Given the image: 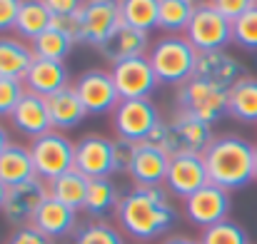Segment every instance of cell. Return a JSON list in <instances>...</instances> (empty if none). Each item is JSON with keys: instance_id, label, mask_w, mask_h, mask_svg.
<instances>
[{"instance_id": "obj_17", "label": "cell", "mask_w": 257, "mask_h": 244, "mask_svg": "<svg viewBox=\"0 0 257 244\" xmlns=\"http://www.w3.org/2000/svg\"><path fill=\"white\" fill-rule=\"evenodd\" d=\"M247 73H245V65L225 53V50H210V53H200L197 55V68H195V78L205 82H212L217 87H225L230 90L237 80H242Z\"/></svg>"}, {"instance_id": "obj_30", "label": "cell", "mask_w": 257, "mask_h": 244, "mask_svg": "<svg viewBox=\"0 0 257 244\" xmlns=\"http://www.w3.org/2000/svg\"><path fill=\"white\" fill-rule=\"evenodd\" d=\"M195 15V5L190 0H160V18L158 28L165 33H185Z\"/></svg>"}, {"instance_id": "obj_13", "label": "cell", "mask_w": 257, "mask_h": 244, "mask_svg": "<svg viewBox=\"0 0 257 244\" xmlns=\"http://www.w3.org/2000/svg\"><path fill=\"white\" fill-rule=\"evenodd\" d=\"M227 212H230V192L212 182L185 199V217L202 229L225 222Z\"/></svg>"}, {"instance_id": "obj_29", "label": "cell", "mask_w": 257, "mask_h": 244, "mask_svg": "<svg viewBox=\"0 0 257 244\" xmlns=\"http://www.w3.org/2000/svg\"><path fill=\"white\" fill-rule=\"evenodd\" d=\"M120 15L122 25L150 33L153 28H158L160 0H120Z\"/></svg>"}, {"instance_id": "obj_18", "label": "cell", "mask_w": 257, "mask_h": 244, "mask_svg": "<svg viewBox=\"0 0 257 244\" xmlns=\"http://www.w3.org/2000/svg\"><path fill=\"white\" fill-rule=\"evenodd\" d=\"M168 167H170V157L163 150L148 142H138L127 174L133 177L135 187H163L168 177Z\"/></svg>"}, {"instance_id": "obj_19", "label": "cell", "mask_w": 257, "mask_h": 244, "mask_svg": "<svg viewBox=\"0 0 257 244\" xmlns=\"http://www.w3.org/2000/svg\"><path fill=\"white\" fill-rule=\"evenodd\" d=\"M150 38L145 30H138V28H130V25H122L102 48H100V55L105 60H110L112 65L117 63H125V60H133V58H145L150 53Z\"/></svg>"}, {"instance_id": "obj_14", "label": "cell", "mask_w": 257, "mask_h": 244, "mask_svg": "<svg viewBox=\"0 0 257 244\" xmlns=\"http://www.w3.org/2000/svg\"><path fill=\"white\" fill-rule=\"evenodd\" d=\"M75 169L87 179L110 177L115 172V140L102 135H85L75 142Z\"/></svg>"}, {"instance_id": "obj_3", "label": "cell", "mask_w": 257, "mask_h": 244, "mask_svg": "<svg viewBox=\"0 0 257 244\" xmlns=\"http://www.w3.org/2000/svg\"><path fill=\"white\" fill-rule=\"evenodd\" d=\"M212 140H215L212 125H207L187 112L175 110L170 120L158 122V127L150 132V137L145 142L163 150L168 157H177V155H202L212 145Z\"/></svg>"}, {"instance_id": "obj_22", "label": "cell", "mask_w": 257, "mask_h": 244, "mask_svg": "<svg viewBox=\"0 0 257 244\" xmlns=\"http://www.w3.org/2000/svg\"><path fill=\"white\" fill-rule=\"evenodd\" d=\"M25 90L28 92H35L40 97H50L53 92L68 87V70L63 63H55V60H43V58H35L28 75H25Z\"/></svg>"}, {"instance_id": "obj_6", "label": "cell", "mask_w": 257, "mask_h": 244, "mask_svg": "<svg viewBox=\"0 0 257 244\" xmlns=\"http://www.w3.org/2000/svg\"><path fill=\"white\" fill-rule=\"evenodd\" d=\"M30 155H33V164H35V174L43 182H53L55 177L75 169V142L55 130L33 140Z\"/></svg>"}, {"instance_id": "obj_37", "label": "cell", "mask_w": 257, "mask_h": 244, "mask_svg": "<svg viewBox=\"0 0 257 244\" xmlns=\"http://www.w3.org/2000/svg\"><path fill=\"white\" fill-rule=\"evenodd\" d=\"M50 28L65 33L73 43H80V20H78V13L75 15H53V25Z\"/></svg>"}, {"instance_id": "obj_25", "label": "cell", "mask_w": 257, "mask_h": 244, "mask_svg": "<svg viewBox=\"0 0 257 244\" xmlns=\"http://www.w3.org/2000/svg\"><path fill=\"white\" fill-rule=\"evenodd\" d=\"M33 177H38V174H35L30 147L10 142V147L0 155V179L8 187H15V184H23V182H28Z\"/></svg>"}, {"instance_id": "obj_28", "label": "cell", "mask_w": 257, "mask_h": 244, "mask_svg": "<svg viewBox=\"0 0 257 244\" xmlns=\"http://www.w3.org/2000/svg\"><path fill=\"white\" fill-rule=\"evenodd\" d=\"M120 199L122 197H120L117 187L110 182V177H97V179H90V184H87V197L83 209L92 219H97V217H105V214L115 212Z\"/></svg>"}, {"instance_id": "obj_43", "label": "cell", "mask_w": 257, "mask_h": 244, "mask_svg": "<svg viewBox=\"0 0 257 244\" xmlns=\"http://www.w3.org/2000/svg\"><path fill=\"white\" fill-rule=\"evenodd\" d=\"M163 244H200V242H195L190 237H170V239H165Z\"/></svg>"}, {"instance_id": "obj_34", "label": "cell", "mask_w": 257, "mask_h": 244, "mask_svg": "<svg viewBox=\"0 0 257 244\" xmlns=\"http://www.w3.org/2000/svg\"><path fill=\"white\" fill-rule=\"evenodd\" d=\"M232 43L242 50L257 53V5L232 20Z\"/></svg>"}, {"instance_id": "obj_38", "label": "cell", "mask_w": 257, "mask_h": 244, "mask_svg": "<svg viewBox=\"0 0 257 244\" xmlns=\"http://www.w3.org/2000/svg\"><path fill=\"white\" fill-rule=\"evenodd\" d=\"M20 5H23V0H0V33L15 30Z\"/></svg>"}, {"instance_id": "obj_35", "label": "cell", "mask_w": 257, "mask_h": 244, "mask_svg": "<svg viewBox=\"0 0 257 244\" xmlns=\"http://www.w3.org/2000/svg\"><path fill=\"white\" fill-rule=\"evenodd\" d=\"M25 95V82L13 78H0V117H10L20 97Z\"/></svg>"}, {"instance_id": "obj_26", "label": "cell", "mask_w": 257, "mask_h": 244, "mask_svg": "<svg viewBox=\"0 0 257 244\" xmlns=\"http://www.w3.org/2000/svg\"><path fill=\"white\" fill-rule=\"evenodd\" d=\"M50 25H53V13L48 10L45 0H23L20 13H18V23H15L18 38L33 43L38 35L50 30Z\"/></svg>"}, {"instance_id": "obj_31", "label": "cell", "mask_w": 257, "mask_h": 244, "mask_svg": "<svg viewBox=\"0 0 257 244\" xmlns=\"http://www.w3.org/2000/svg\"><path fill=\"white\" fill-rule=\"evenodd\" d=\"M73 45H75V43H73L65 33H60V30H55V28L45 30L43 35H38V38L30 43V48H33L35 58L55 60V63H63V60L68 58V53H70V48H73Z\"/></svg>"}, {"instance_id": "obj_9", "label": "cell", "mask_w": 257, "mask_h": 244, "mask_svg": "<svg viewBox=\"0 0 257 244\" xmlns=\"http://www.w3.org/2000/svg\"><path fill=\"white\" fill-rule=\"evenodd\" d=\"M160 112L158 107L150 102V97L145 100H120V105L112 110V130L120 140L127 142H145L150 137V132L158 127L160 122Z\"/></svg>"}, {"instance_id": "obj_32", "label": "cell", "mask_w": 257, "mask_h": 244, "mask_svg": "<svg viewBox=\"0 0 257 244\" xmlns=\"http://www.w3.org/2000/svg\"><path fill=\"white\" fill-rule=\"evenodd\" d=\"M200 244H250L247 242V232L237 224V222H217L207 229H202Z\"/></svg>"}, {"instance_id": "obj_20", "label": "cell", "mask_w": 257, "mask_h": 244, "mask_svg": "<svg viewBox=\"0 0 257 244\" xmlns=\"http://www.w3.org/2000/svg\"><path fill=\"white\" fill-rule=\"evenodd\" d=\"M33 227L38 232H43L45 237H50V239L68 237L78 227V209H73V207H68V204L48 197L40 204V209H38V214L33 219Z\"/></svg>"}, {"instance_id": "obj_8", "label": "cell", "mask_w": 257, "mask_h": 244, "mask_svg": "<svg viewBox=\"0 0 257 244\" xmlns=\"http://www.w3.org/2000/svg\"><path fill=\"white\" fill-rule=\"evenodd\" d=\"M185 38L192 43L197 53L225 50L232 43V20L217 13L210 3H202L195 8V15L185 30Z\"/></svg>"}, {"instance_id": "obj_46", "label": "cell", "mask_w": 257, "mask_h": 244, "mask_svg": "<svg viewBox=\"0 0 257 244\" xmlns=\"http://www.w3.org/2000/svg\"><path fill=\"white\" fill-rule=\"evenodd\" d=\"M255 179H257V147H255Z\"/></svg>"}, {"instance_id": "obj_11", "label": "cell", "mask_w": 257, "mask_h": 244, "mask_svg": "<svg viewBox=\"0 0 257 244\" xmlns=\"http://www.w3.org/2000/svg\"><path fill=\"white\" fill-rule=\"evenodd\" d=\"M110 75H112V82L117 87L120 100H145L160 85L150 60H148V55L112 65Z\"/></svg>"}, {"instance_id": "obj_24", "label": "cell", "mask_w": 257, "mask_h": 244, "mask_svg": "<svg viewBox=\"0 0 257 244\" xmlns=\"http://www.w3.org/2000/svg\"><path fill=\"white\" fill-rule=\"evenodd\" d=\"M227 115L237 122H257V78L245 75L227 90Z\"/></svg>"}, {"instance_id": "obj_36", "label": "cell", "mask_w": 257, "mask_h": 244, "mask_svg": "<svg viewBox=\"0 0 257 244\" xmlns=\"http://www.w3.org/2000/svg\"><path fill=\"white\" fill-rule=\"evenodd\" d=\"M210 5L222 13L227 20H237L240 15H245L250 8H255L257 0H210Z\"/></svg>"}, {"instance_id": "obj_12", "label": "cell", "mask_w": 257, "mask_h": 244, "mask_svg": "<svg viewBox=\"0 0 257 244\" xmlns=\"http://www.w3.org/2000/svg\"><path fill=\"white\" fill-rule=\"evenodd\" d=\"M78 97L83 100L87 115H105L112 112L120 105V95L117 87L112 82V75L107 70H87L78 80L73 82Z\"/></svg>"}, {"instance_id": "obj_21", "label": "cell", "mask_w": 257, "mask_h": 244, "mask_svg": "<svg viewBox=\"0 0 257 244\" xmlns=\"http://www.w3.org/2000/svg\"><path fill=\"white\" fill-rule=\"evenodd\" d=\"M45 102H48V112H50V122H53L55 132H65V130L78 127L87 115L85 105L78 97L73 85L53 92L50 97H45Z\"/></svg>"}, {"instance_id": "obj_1", "label": "cell", "mask_w": 257, "mask_h": 244, "mask_svg": "<svg viewBox=\"0 0 257 244\" xmlns=\"http://www.w3.org/2000/svg\"><path fill=\"white\" fill-rule=\"evenodd\" d=\"M115 217L125 234L138 242H150L170 229L177 212L163 187H135L120 199Z\"/></svg>"}, {"instance_id": "obj_42", "label": "cell", "mask_w": 257, "mask_h": 244, "mask_svg": "<svg viewBox=\"0 0 257 244\" xmlns=\"http://www.w3.org/2000/svg\"><path fill=\"white\" fill-rule=\"evenodd\" d=\"M8 147H10V140H8V132H5V127L0 125V155H3Z\"/></svg>"}, {"instance_id": "obj_44", "label": "cell", "mask_w": 257, "mask_h": 244, "mask_svg": "<svg viewBox=\"0 0 257 244\" xmlns=\"http://www.w3.org/2000/svg\"><path fill=\"white\" fill-rule=\"evenodd\" d=\"M5 197H8V184L0 179V207H3V202H5Z\"/></svg>"}, {"instance_id": "obj_10", "label": "cell", "mask_w": 257, "mask_h": 244, "mask_svg": "<svg viewBox=\"0 0 257 244\" xmlns=\"http://www.w3.org/2000/svg\"><path fill=\"white\" fill-rule=\"evenodd\" d=\"M50 197V189H48V182H43L40 177H33L23 184H15V187H8V197L0 207L3 212V219L20 229V227H28L33 224L40 204Z\"/></svg>"}, {"instance_id": "obj_40", "label": "cell", "mask_w": 257, "mask_h": 244, "mask_svg": "<svg viewBox=\"0 0 257 244\" xmlns=\"http://www.w3.org/2000/svg\"><path fill=\"white\" fill-rule=\"evenodd\" d=\"M133 155H135V142H127V140H115V172H127V167L133 162Z\"/></svg>"}, {"instance_id": "obj_7", "label": "cell", "mask_w": 257, "mask_h": 244, "mask_svg": "<svg viewBox=\"0 0 257 244\" xmlns=\"http://www.w3.org/2000/svg\"><path fill=\"white\" fill-rule=\"evenodd\" d=\"M78 20H80V43L100 50L122 28L120 0H85L83 8L78 10Z\"/></svg>"}, {"instance_id": "obj_41", "label": "cell", "mask_w": 257, "mask_h": 244, "mask_svg": "<svg viewBox=\"0 0 257 244\" xmlns=\"http://www.w3.org/2000/svg\"><path fill=\"white\" fill-rule=\"evenodd\" d=\"M83 3L85 0H45V5L53 15H75L83 8Z\"/></svg>"}, {"instance_id": "obj_33", "label": "cell", "mask_w": 257, "mask_h": 244, "mask_svg": "<svg viewBox=\"0 0 257 244\" xmlns=\"http://www.w3.org/2000/svg\"><path fill=\"white\" fill-rule=\"evenodd\" d=\"M73 244H125L122 234L107 222H90L80 227L73 237Z\"/></svg>"}, {"instance_id": "obj_45", "label": "cell", "mask_w": 257, "mask_h": 244, "mask_svg": "<svg viewBox=\"0 0 257 244\" xmlns=\"http://www.w3.org/2000/svg\"><path fill=\"white\" fill-rule=\"evenodd\" d=\"M190 3H192V5L197 8V5H202V3H210V0H190Z\"/></svg>"}, {"instance_id": "obj_2", "label": "cell", "mask_w": 257, "mask_h": 244, "mask_svg": "<svg viewBox=\"0 0 257 244\" xmlns=\"http://www.w3.org/2000/svg\"><path fill=\"white\" fill-rule=\"evenodd\" d=\"M207 177L212 184L232 192L242 189L255 179V145L237 135L215 137L202 152Z\"/></svg>"}, {"instance_id": "obj_16", "label": "cell", "mask_w": 257, "mask_h": 244, "mask_svg": "<svg viewBox=\"0 0 257 244\" xmlns=\"http://www.w3.org/2000/svg\"><path fill=\"white\" fill-rule=\"evenodd\" d=\"M10 122L20 135H25L30 140H38V137L53 132V122H50L45 97H40L35 92H28V90L20 97V102L15 105V110L10 115Z\"/></svg>"}, {"instance_id": "obj_5", "label": "cell", "mask_w": 257, "mask_h": 244, "mask_svg": "<svg viewBox=\"0 0 257 244\" xmlns=\"http://www.w3.org/2000/svg\"><path fill=\"white\" fill-rule=\"evenodd\" d=\"M175 107L177 112H187L207 125H215L227 115V90L200 78H192L177 87Z\"/></svg>"}, {"instance_id": "obj_39", "label": "cell", "mask_w": 257, "mask_h": 244, "mask_svg": "<svg viewBox=\"0 0 257 244\" xmlns=\"http://www.w3.org/2000/svg\"><path fill=\"white\" fill-rule=\"evenodd\" d=\"M8 244H53V239H50V237H45L43 232H38L33 224H28V227L15 229V232H13V237L8 239Z\"/></svg>"}, {"instance_id": "obj_4", "label": "cell", "mask_w": 257, "mask_h": 244, "mask_svg": "<svg viewBox=\"0 0 257 244\" xmlns=\"http://www.w3.org/2000/svg\"><path fill=\"white\" fill-rule=\"evenodd\" d=\"M197 55L200 53L192 48V43L185 35H165L150 48L148 60L158 75V82L180 87L195 78Z\"/></svg>"}, {"instance_id": "obj_15", "label": "cell", "mask_w": 257, "mask_h": 244, "mask_svg": "<svg viewBox=\"0 0 257 244\" xmlns=\"http://www.w3.org/2000/svg\"><path fill=\"white\" fill-rule=\"evenodd\" d=\"M205 184H210V177H207V167H205L202 155L170 157L168 177H165V187H168L170 194L180 197V199H187L197 189H202Z\"/></svg>"}, {"instance_id": "obj_23", "label": "cell", "mask_w": 257, "mask_h": 244, "mask_svg": "<svg viewBox=\"0 0 257 244\" xmlns=\"http://www.w3.org/2000/svg\"><path fill=\"white\" fill-rule=\"evenodd\" d=\"M33 60H35V53L23 38L0 35V78L25 80Z\"/></svg>"}, {"instance_id": "obj_27", "label": "cell", "mask_w": 257, "mask_h": 244, "mask_svg": "<svg viewBox=\"0 0 257 244\" xmlns=\"http://www.w3.org/2000/svg\"><path fill=\"white\" fill-rule=\"evenodd\" d=\"M87 179L83 172L78 169H70L60 177H55L53 182H48V189H50V197L73 207V209H83L85 207V197H87Z\"/></svg>"}]
</instances>
